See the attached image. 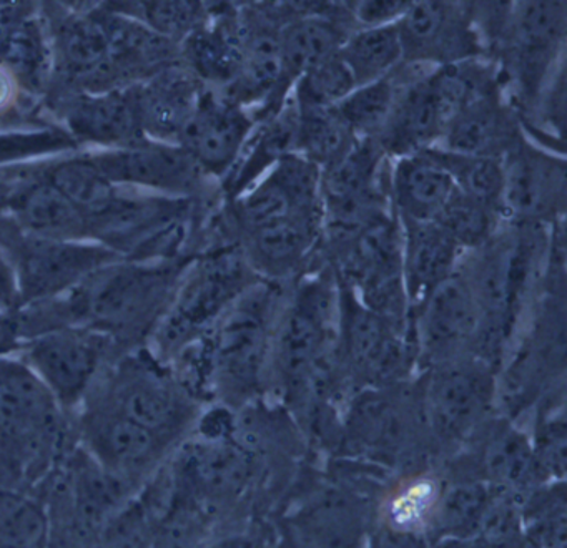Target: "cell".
Masks as SVG:
<instances>
[{
	"label": "cell",
	"instance_id": "obj_43",
	"mask_svg": "<svg viewBox=\"0 0 567 548\" xmlns=\"http://www.w3.org/2000/svg\"><path fill=\"white\" fill-rule=\"evenodd\" d=\"M411 0H363L347 2L354 29L394 25L403 19Z\"/></svg>",
	"mask_w": 567,
	"mask_h": 548
},
{
	"label": "cell",
	"instance_id": "obj_29",
	"mask_svg": "<svg viewBox=\"0 0 567 548\" xmlns=\"http://www.w3.org/2000/svg\"><path fill=\"white\" fill-rule=\"evenodd\" d=\"M44 175L84 215L89 226L107 215L122 196L121 186L114 185L87 155L54 163Z\"/></svg>",
	"mask_w": 567,
	"mask_h": 548
},
{
	"label": "cell",
	"instance_id": "obj_16",
	"mask_svg": "<svg viewBox=\"0 0 567 548\" xmlns=\"http://www.w3.org/2000/svg\"><path fill=\"white\" fill-rule=\"evenodd\" d=\"M501 159L506 221L546 226L563 223L567 203L566 155L536 145L523 133Z\"/></svg>",
	"mask_w": 567,
	"mask_h": 548
},
{
	"label": "cell",
	"instance_id": "obj_44",
	"mask_svg": "<svg viewBox=\"0 0 567 548\" xmlns=\"http://www.w3.org/2000/svg\"><path fill=\"white\" fill-rule=\"evenodd\" d=\"M21 306V296H19L18 276H16L14 266L11 259L6 255L4 249L0 248V311H18Z\"/></svg>",
	"mask_w": 567,
	"mask_h": 548
},
{
	"label": "cell",
	"instance_id": "obj_37",
	"mask_svg": "<svg viewBox=\"0 0 567 548\" xmlns=\"http://www.w3.org/2000/svg\"><path fill=\"white\" fill-rule=\"evenodd\" d=\"M431 153L446 168L461 195L483 203L503 215V159L493 156L461 155L433 146ZM506 219V218H504Z\"/></svg>",
	"mask_w": 567,
	"mask_h": 548
},
{
	"label": "cell",
	"instance_id": "obj_13",
	"mask_svg": "<svg viewBox=\"0 0 567 548\" xmlns=\"http://www.w3.org/2000/svg\"><path fill=\"white\" fill-rule=\"evenodd\" d=\"M16 352L31 365L69 415L81 409L105 365L118 355L107 335L75 325L24 339Z\"/></svg>",
	"mask_w": 567,
	"mask_h": 548
},
{
	"label": "cell",
	"instance_id": "obj_14",
	"mask_svg": "<svg viewBox=\"0 0 567 548\" xmlns=\"http://www.w3.org/2000/svg\"><path fill=\"white\" fill-rule=\"evenodd\" d=\"M71 421L75 444L135 492L164 467L177 448L99 405L82 404Z\"/></svg>",
	"mask_w": 567,
	"mask_h": 548
},
{
	"label": "cell",
	"instance_id": "obj_2",
	"mask_svg": "<svg viewBox=\"0 0 567 548\" xmlns=\"http://www.w3.org/2000/svg\"><path fill=\"white\" fill-rule=\"evenodd\" d=\"M194 256L112 262L65 294L22 306L19 329L32 338L75 325L107 335L118 354L141 349L171 304L178 279Z\"/></svg>",
	"mask_w": 567,
	"mask_h": 548
},
{
	"label": "cell",
	"instance_id": "obj_7",
	"mask_svg": "<svg viewBox=\"0 0 567 548\" xmlns=\"http://www.w3.org/2000/svg\"><path fill=\"white\" fill-rule=\"evenodd\" d=\"M260 279L238 245H218L198 252L185 266L171 304L148 339V351L167 364L185 345L207 334Z\"/></svg>",
	"mask_w": 567,
	"mask_h": 548
},
{
	"label": "cell",
	"instance_id": "obj_46",
	"mask_svg": "<svg viewBox=\"0 0 567 548\" xmlns=\"http://www.w3.org/2000/svg\"><path fill=\"white\" fill-rule=\"evenodd\" d=\"M19 83L11 72L0 65V113L8 112L18 100Z\"/></svg>",
	"mask_w": 567,
	"mask_h": 548
},
{
	"label": "cell",
	"instance_id": "obj_23",
	"mask_svg": "<svg viewBox=\"0 0 567 548\" xmlns=\"http://www.w3.org/2000/svg\"><path fill=\"white\" fill-rule=\"evenodd\" d=\"M403 278L410 322L437 286L460 266L464 251L436 223L400 219Z\"/></svg>",
	"mask_w": 567,
	"mask_h": 548
},
{
	"label": "cell",
	"instance_id": "obj_26",
	"mask_svg": "<svg viewBox=\"0 0 567 548\" xmlns=\"http://www.w3.org/2000/svg\"><path fill=\"white\" fill-rule=\"evenodd\" d=\"M457 189L431 149L391 159L390 198L398 218L434 223Z\"/></svg>",
	"mask_w": 567,
	"mask_h": 548
},
{
	"label": "cell",
	"instance_id": "obj_36",
	"mask_svg": "<svg viewBox=\"0 0 567 548\" xmlns=\"http://www.w3.org/2000/svg\"><path fill=\"white\" fill-rule=\"evenodd\" d=\"M298 153L320 169L334 165L358 142L350 126L334 108L297 106Z\"/></svg>",
	"mask_w": 567,
	"mask_h": 548
},
{
	"label": "cell",
	"instance_id": "obj_1",
	"mask_svg": "<svg viewBox=\"0 0 567 548\" xmlns=\"http://www.w3.org/2000/svg\"><path fill=\"white\" fill-rule=\"evenodd\" d=\"M338 321L340 282L328 262L288 285L271 341L267 395L298 424L308 412L334 404L350 391Z\"/></svg>",
	"mask_w": 567,
	"mask_h": 548
},
{
	"label": "cell",
	"instance_id": "obj_15",
	"mask_svg": "<svg viewBox=\"0 0 567 548\" xmlns=\"http://www.w3.org/2000/svg\"><path fill=\"white\" fill-rule=\"evenodd\" d=\"M87 158L125 188L145 189L165 198H204L214 178L177 143L142 139L122 148L87 153Z\"/></svg>",
	"mask_w": 567,
	"mask_h": 548
},
{
	"label": "cell",
	"instance_id": "obj_42",
	"mask_svg": "<svg viewBox=\"0 0 567 548\" xmlns=\"http://www.w3.org/2000/svg\"><path fill=\"white\" fill-rule=\"evenodd\" d=\"M134 7L137 12L127 15L178 45L208 20V6L202 2H138Z\"/></svg>",
	"mask_w": 567,
	"mask_h": 548
},
{
	"label": "cell",
	"instance_id": "obj_22",
	"mask_svg": "<svg viewBox=\"0 0 567 548\" xmlns=\"http://www.w3.org/2000/svg\"><path fill=\"white\" fill-rule=\"evenodd\" d=\"M205 86L182 60L132 86L145 138L177 143Z\"/></svg>",
	"mask_w": 567,
	"mask_h": 548
},
{
	"label": "cell",
	"instance_id": "obj_20",
	"mask_svg": "<svg viewBox=\"0 0 567 548\" xmlns=\"http://www.w3.org/2000/svg\"><path fill=\"white\" fill-rule=\"evenodd\" d=\"M411 65V73L401 86L390 120L377 143L388 158H401L440 145L446 123L430 85L433 69Z\"/></svg>",
	"mask_w": 567,
	"mask_h": 548
},
{
	"label": "cell",
	"instance_id": "obj_40",
	"mask_svg": "<svg viewBox=\"0 0 567 548\" xmlns=\"http://www.w3.org/2000/svg\"><path fill=\"white\" fill-rule=\"evenodd\" d=\"M78 145L68 130L52 126L4 130L0 132V166L21 165L28 159L59 155L78 148Z\"/></svg>",
	"mask_w": 567,
	"mask_h": 548
},
{
	"label": "cell",
	"instance_id": "obj_9",
	"mask_svg": "<svg viewBox=\"0 0 567 548\" xmlns=\"http://www.w3.org/2000/svg\"><path fill=\"white\" fill-rule=\"evenodd\" d=\"M414 384L427 441L441 464L499 412V371L476 355L431 365L417 372Z\"/></svg>",
	"mask_w": 567,
	"mask_h": 548
},
{
	"label": "cell",
	"instance_id": "obj_48",
	"mask_svg": "<svg viewBox=\"0 0 567 548\" xmlns=\"http://www.w3.org/2000/svg\"><path fill=\"white\" fill-rule=\"evenodd\" d=\"M49 548H82V547H79V545H74V544H68V541L52 540L51 547H49Z\"/></svg>",
	"mask_w": 567,
	"mask_h": 548
},
{
	"label": "cell",
	"instance_id": "obj_5",
	"mask_svg": "<svg viewBox=\"0 0 567 548\" xmlns=\"http://www.w3.org/2000/svg\"><path fill=\"white\" fill-rule=\"evenodd\" d=\"M414 378L386 387L361 389L348 397L338 435L341 457L383 474H414L436 464L421 418Z\"/></svg>",
	"mask_w": 567,
	"mask_h": 548
},
{
	"label": "cell",
	"instance_id": "obj_6",
	"mask_svg": "<svg viewBox=\"0 0 567 548\" xmlns=\"http://www.w3.org/2000/svg\"><path fill=\"white\" fill-rule=\"evenodd\" d=\"M84 404L115 412L174 447L194 432L207 405L147 348L115 355L99 375Z\"/></svg>",
	"mask_w": 567,
	"mask_h": 548
},
{
	"label": "cell",
	"instance_id": "obj_17",
	"mask_svg": "<svg viewBox=\"0 0 567 548\" xmlns=\"http://www.w3.org/2000/svg\"><path fill=\"white\" fill-rule=\"evenodd\" d=\"M403 62L437 66L486 59L483 39L474 22L473 2H413L396 23Z\"/></svg>",
	"mask_w": 567,
	"mask_h": 548
},
{
	"label": "cell",
	"instance_id": "obj_45",
	"mask_svg": "<svg viewBox=\"0 0 567 548\" xmlns=\"http://www.w3.org/2000/svg\"><path fill=\"white\" fill-rule=\"evenodd\" d=\"M198 548H261L260 541L244 530H221Z\"/></svg>",
	"mask_w": 567,
	"mask_h": 548
},
{
	"label": "cell",
	"instance_id": "obj_34",
	"mask_svg": "<svg viewBox=\"0 0 567 548\" xmlns=\"http://www.w3.org/2000/svg\"><path fill=\"white\" fill-rule=\"evenodd\" d=\"M524 548H567L566 480L547 482L520 498Z\"/></svg>",
	"mask_w": 567,
	"mask_h": 548
},
{
	"label": "cell",
	"instance_id": "obj_12",
	"mask_svg": "<svg viewBox=\"0 0 567 548\" xmlns=\"http://www.w3.org/2000/svg\"><path fill=\"white\" fill-rule=\"evenodd\" d=\"M0 248L18 276L19 308L65 294L97 269L125 259L97 241H54L24 235L6 216H0Z\"/></svg>",
	"mask_w": 567,
	"mask_h": 548
},
{
	"label": "cell",
	"instance_id": "obj_32",
	"mask_svg": "<svg viewBox=\"0 0 567 548\" xmlns=\"http://www.w3.org/2000/svg\"><path fill=\"white\" fill-rule=\"evenodd\" d=\"M340 56L357 86L384 79L403 63V45L396 23L353 30L341 45Z\"/></svg>",
	"mask_w": 567,
	"mask_h": 548
},
{
	"label": "cell",
	"instance_id": "obj_27",
	"mask_svg": "<svg viewBox=\"0 0 567 548\" xmlns=\"http://www.w3.org/2000/svg\"><path fill=\"white\" fill-rule=\"evenodd\" d=\"M298 153V110L288 96L275 115L260 120L251 132L234 169L221 182L227 199L247 192L281 158Z\"/></svg>",
	"mask_w": 567,
	"mask_h": 548
},
{
	"label": "cell",
	"instance_id": "obj_24",
	"mask_svg": "<svg viewBox=\"0 0 567 548\" xmlns=\"http://www.w3.org/2000/svg\"><path fill=\"white\" fill-rule=\"evenodd\" d=\"M65 122L75 142L92 143L104 149L145 139L132 86L102 93L79 92L69 100Z\"/></svg>",
	"mask_w": 567,
	"mask_h": 548
},
{
	"label": "cell",
	"instance_id": "obj_35",
	"mask_svg": "<svg viewBox=\"0 0 567 548\" xmlns=\"http://www.w3.org/2000/svg\"><path fill=\"white\" fill-rule=\"evenodd\" d=\"M52 525L38 495L0 488V548H49Z\"/></svg>",
	"mask_w": 567,
	"mask_h": 548
},
{
	"label": "cell",
	"instance_id": "obj_18",
	"mask_svg": "<svg viewBox=\"0 0 567 548\" xmlns=\"http://www.w3.org/2000/svg\"><path fill=\"white\" fill-rule=\"evenodd\" d=\"M480 324L473 289L457 266L411 319L417 372L451 359L474 355Z\"/></svg>",
	"mask_w": 567,
	"mask_h": 548
},
{
	"label": "cell",
	"instance_id": "obj_25",
	"mask_svg": "<svg viewBox=\"0 0 567 548\" xmlns=\"http://www.w3.org/2000/svg\"><path fill=\"white\" fill-rule=\"evenodd\" d=\"M523 133L519 113L506 93L497 92L466 106L450 123L437 146L461 155L503 158Z\"/></svg>",
	"mask_w": 567,
	"mask_h": 548
},
{
	"label": "cell",
	"instance_id": "obj_21",
	"mask_svg": "<svg viewBox=\"0 0 567 548\" xmlns=\"http://www.w3.org/2000/svg\"><path fill=\"white\" fill-rule=\"evenodd\" d=\"M4 215L24 235L54 241H92L87 219L45 175L21 179L9 195Z\"/></svg>",
	"mask_w": 567,
	"mask_h": 548
},
{
	"label": "cell",
	"instance_id": "obj_30",
	"mask_svg": "<svg viewBox=\"0 0 567 548\" xmlns=\"http://www.w3.org/2000/svg\"><path fill=\"white\" fill-rule=\"evenodd\" d=\"M530 409L534 415L527 432L540 474L546 482L566 480V384L544 394Z\"/></svg>",
	"mask_w": 567,
	"mask_h": 548
},
{
	"label": "cell",
	"instance_id": "obj_31",
	"mask_svg": "<svg viewBox=\"0 0 567 548\" xmlns=\"http://www.w3.org/2000/svg\"><path fill=\"white\" fill-rule=\"evenodd\" d=\"M411 73L410 63H401L390 75L368 85L357 86L340 105L338 113L354 136L374 139L383 132L400 95L401 86Z\"/></svg>",
	"mask_w": 567,
	"mask_h": 548
},
{
	"label": "cell",
	"instance_id": "obj_4",
	"mask_svg": "<svg viewBox=\"0 0 567 548\" xmlns=\"http://www.w3.org/2000/svg\"><path fill=\"white\" fill-rule=\"evenodd\" d=\"M74 445L71 415L18 354L0 355V462L32 492Z\"/></svg>",
	"mask_w": 567,
	"mask_h": 548
},
{
	"label": "cell",
	"instance_id": "obj_49",
	"mask_svg": "<svg viewBox=\"0 0 567 548\" xmlns=\"http://www.w3.org/2000/svg\"><path fill=\"white\" fill-rule=\"evenodd\" d=\"M0 312H2V311H0ZM8 314H9V312H8Z\"/></svg>",
	"mask_w": 567,
	"mask_h": 548
},
{
	"label": "cell",
	"instance_id": "obj_19",
	"mask_svg": "<svg viewBox=\"0 0 567 548\" xmlns=\"http://www.w3.org/2000/svg\"><path fill=\"white\" fill-rule=\"evenodd\" d=\"M251 110L205 86L200 100L182 128L181 145L215 182H224L240 158L257 126Z\"/></svg>",
	"mask_w": 567,
	"mask_h": 548
},
{
	"label": "cell",
	"instance_id": "obj_10",
	"mask_svg": "<svg viewBox=\"0 0 567 548\" xmlns=\"http://www.w3.org/2000/svg\"><path fill=\"white\" fill-rule=\"evenodd\" d=\"M338 281L371 311L410 328L396 213L371 221L340 248L323 256ZM411 329V328H410Z\"/></svg>",
	"mask_w": 567,
	"mask_h": 548
},
{
	"label": "cell",
	"instance_id": "obj_3",
	"mask_svg": "<svg viewBox=\"0 0 567 548\" xmlns=\"http://www.w3.org/2000/svg\"><path fill=\"white\" fill-rule=\"evenodd\" d=\"M288 285L255 282L204 335L208 404L240 412L267 395L271 341Z\"/></svg>",
	"mask_w": 567,
	"mask_h": 548
},
{
	"label": "cell",
	"instance_id": "obj_33",
	"mask_svg": "<svg viewBox=\"0 0 567 548\" xmlns=\"http://www.w3.org/2000/svg\"><path fill=\"white\" fill-rule=\"evenodd\" d=\"M51 62L44 30L34 19L19 13L0 39V65L14 75L19 86L41 90L51 73Z\"/></svg>",
	"mask_w": 567,
	"mask_h": 548
},
{
	"label": "cell",
	"instance_id": "obj_39",
	"mask_svg": "<svg viewBox=\"0 0 567 548\" xmlns=\"http://www.w3.org/2000/svg\"><path fill=\"white\" fill-rule=\"evenodd\" d=\"M357 89L347 63L337 55L305 72L290 90V99L297 106L334 108Z\"/></svg>",
	"mask_w": 567,
	"mask_h": 548
},
{
	"label": "cell",
	"instance_id": "obj_28",
	"mask_svg": "<svg viewBox=\"0 0 567 548\" xmlns=\"http://www.w3.org/2000/svg\"><path fill=\"white\" fill-rule=\"evenodd\" d=\"M496 487L467 477H446L427 524V544L474 538Z\"/></svg>",
	"mask_w": 567,
	"mask_h": 548
},
{
	"label": "cell",
	"instance_id": "obj_11",
	"mask_svg": "<svg viewBox=\"0 0 567 548\" xmlns=\"http://www.w3.org/2000/svg\"><path fill=\"white\" fill-rule=\"evenodd\" d=\"M338 345L353 392L400 384L417 374L413 331L361 304L341 282Z\"/></svg>",
	"mask_w": 567,
	"mask_h": 548
},
{
	"label": "cell",
	"instance_id": "obj_47",
	"mask_svg": "<svg viewBox=\"0 0 567 548\" xmlns=\"http://www.w3.org/2000/svg\"><path fill=\"white\" fill-rule=\"evenodd\" d=\"M430 548H519L506 547V545L491 544V541L483 540V538H464V540H440L436 544L430 545Z\"/></svg>",
	"mask_w": 567,
	"mask_h": 548
},
{
	"label": "cell",
	"instance_id": "obj_38",
	"mask_svg": "<svg viewBox=\"0 0 567 548\" xmlns=\"http://www.w3.org/2000/svg\"><path fill=\"white\" fill-rule=\"evenodd\" d=\"M434 223L466 252L486 245L506 219L496 209L457 192Z\"/></svg>",
	"mask_w": 567,
	"mask_h": 548
},
{
	"label": "cell",
	"instance_id": "obj_8",
	"mask_svg": "<svg viewBox=\"0 0 567 548\" xmlns=\"http://www.w3.org/2000/svg\"><path fill=\"white\" fill-rule=\"evenodd\" d=\"M566 2H509L486 59L499 66L520 120L533 115L547 83L566 65Z\"/></svg>",
	"mask_w": 567,
	"mask_h": 548
},
{
	"label": "cell",
	"instance_id": "obj_41",
	"mask_svg": "<svg viewBox=\"0 0 567 548\" xmlns=\"http://www.w3.org/2000/svg\"><path fill=\"white\" fill-rule=\"evenodd\" d=\"M91 548H157L154 518L137 494L105 521Z\"/></svg>",
	"mask_w": 567,
	"mask_h": 548
}]
</instances>
